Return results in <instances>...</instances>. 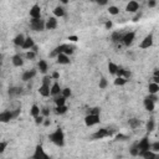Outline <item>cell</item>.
Masks as SVG:
<instances>
[{"label": "cell", "mask_w": 159, "mask_h": 159, "mask_svg": "<svg viewBox=\"0 0 159 159\" xmlns=\"http://www.w3.org/2000/svg\"><path fill=\"white\" fill-rule=\"evenodd\" d=\"M59 77H60V73L59 72H54L52 76H51V78H55V80H57Z\"/></svg>", "instance_id": "cell-50"}, {"label": "cell", "mask_w": 159, "mask_h": 159, "mask_svg": "<svg viewBox=\"0 0 159 159\" xmlns=\"http://www.w3.org/2000/svg\"><path fill=\"white\" fill-rule=\"evenodd\" d=\"M108 70H109V73L111 75H116L117 70H118V66H117L116 63H113V62H109L108 63Z\"/></svg>", "instance_id": "cell-32"}, {"label": "cell", "mask_w": 159, "mask_h": 159, "mask_svg": "<svg viewBox=\"0 0 159 159\" xmlns=\"http://www.w3.org/2000/svg\"><path fill=\"white\" fill-rule=\"evenodd\" d=\"M6 146H8V142H0V153H3L5 151Z\"/></svg>", "instance_id": "cell-42"}, {"label": "cell", "mask_w": 159, "mask_h": 159, "mask_svg": "<svg viewBox=\"0 0 159 159\" xmlns=\"http://www.w3.org/2000/svg\"><path fill=\"white\" fill-rule=\"evenodd\" d=\"M153 81L156 82V83H159V76H154L153 77Z\"/></svg>", "instance_id": "cell-53"}, {"label": "cell", "mask_w": 159, "mask_h": 159, "mask_svg": "<svg viewBox=\"0 0 159 159\" xmlns=\"http://www.w3.org/2000/svg\"><path fill=\"white\" fill-rule=\"evenodd\" d=\"M60 92H61V88H60V85L57 82L54 83L52 87L50 88V95H52V96H59L60 95Z\"/></svg>", "instance_id": "cell-21"}, {"label": "cell", "mask_w": 159, "mask_h": 159, "mask_svg": "<svg viewBox=\"0 0 159 159\" xmlns=\"http://www.w3.org/2000/svg\"><path fill=\"white\" fill-rule=\"evenodd\" d=\"M44 124L47 127V126H50V119H46V121H44Z\"/></svg>", "instance_id": "cell-54"}, {"label": "cell", "mask_w": 159, "mask_h": 159, "mask_svg": "<svg viewBox=\"0 0 159 159\" xmlns=\"http://www.w3.org/2000/svg\"><path fill=\"white\" fill-rule=\"evenodd\" d=\"M13 65L14 66H16V67H20L24 65V60H22L21 57V55H15L13 57Z\"/></svg>", "instance_id": "cell-18"}, {"label": "cell", "mask_w": 159, "mask_h": 159, "mask_svg": "<svg viewBox=\"0 0 159 159\" xmlns=\"http://www.w3.org/2000/svg\"><path fill=\"white\" fill-rule=\"evenodd\" d=\"M68 40L70 41H73V43H76V41L78 40V37L77 36H68Z\"/></svg>", "instance_id": "cell-49"}, {"label": "cell", "mask_w": 159, "mask_h": 159, "mask_svg": "<svg viewBox=\"0 0 159 159\" xmlns=\"http://www.w3.org/2000/svg\"><path fill=\"white\" fill-rule=\"evenodd\" d=\"M138 147H137V143L135 144H133V147L130 148V154H132V156H138Z\"/></svg>", "instance_id": "cell-36"}, {"label": "cell", "mask_w": 159, "mask_h": 159, "mask_svg": "<svg viewBox=\"0 0 159 159\" xmlns=\"http://www.w3.org/2000/svg\"><path fill=\"white\" fill-rule=\"evenodd\" d=\"M8 93H9V96L10 97H17L22 93V88L21 87H11V88H9Z\"/></svg>", "instance_id": "cell-15"}, {"label": "cell", "mask_w": 159, "mask_h": 159, "mask_svg": "<svg viewBox=\"0 0 159 159\" xmlns=\"http://www.w3.org/2000/svg\"><path fill=\"white\" fill-rule=\"evenodd\" d=\"M114 133L113 129H109V128H101L98 129L97 132L92 135L93 139H102V138H106V137H111L112 134Z\"/></svg>", "instance_id": "cell-2"}, {"label": "cell", "mask_w": 159, "mask_h": 159, "mask_svg": "<svg viewBox=\"0 0 159 159\" xmlns=\"http://www.w3.org/2000/svg\"><path fill=\"white\" fill-rule=\"evenodd\" d=\"M24 41H25V36L22 34H20V35H17L15 39H14V44H15L16 46H22Z\"/></svg>", "instance_id": "cell-24"}, {"label": "cell", "mask_w": 159, "mask_h": 159, "mask_svg": "<svg viewBox=\"0 0 159 159\" xmlns=\"http://www.w3.org/2000/svg\"><path fill=\"white\" fill-rule=\"evenodd\" d=\"M11 119H13L11 111H4L0 113V122L1 123H8V122H10Z\"/></svg>", "instance_id": "cell-10"}, {"label": "cell", "mask_w": 159, "mask_h": 159, "mask_svg": "<svg viewBox=\"0 0 159 159\" xmlns=\"http://www.w3.org/2000/svg\"><path fill=\"white\" fill-rule=\"evenodd\" d=\"M54 14L57 17H62V16H65V9L62 6H56L54 10Z\"/></svg>", "instance_id": "cell-26"}, {"label": "cell", "mask_w": 159, "mask_h": 159, "mask_svg": "<svg viewBox=\"0 0 159 159\" xmlns=\"http://www.w3.org/2000/svg\"><path fill=\"white\" fill-rule=\"evenodd\" d=\"M36 76V71L35 70H30V71H26L22 73V81H30V80H32Z\"/></svg>", "instance_id": "cell-14"}, {"label": "cell", "mask_w": 159, "mask_h": 159, "mask_svg": "<svg viewBox=\"0 0 159 159\" xmlns=\"http://www.w3.org/2000/svg\"><path fill=\"white\" fill-rule=\"evenodd\" d=\"M108 13H109V14H112V15H117V14L119 13V9L117 8V6H109V9H108Z\"/></svg>", "instance_id": "cell-35"}, {"label": "cell", "mask_w": 159, "mask_h": 159, "mask_svg": "<svg viewBox=\"0 0 159 159\" xmlns=\"http://www.w3.org/2000/svg\"><path fill=\"white\" fill-rule=\"evenodd\" d=\"M154 103H156V102H153L149 97H146V98H144V107H146L147 111H149V112L154 111Z\"/></svg>", "instance_id": "cell-16"}, {"label": "cell", "mask_w": 159, "mask_h": 159, "mask_svg": "<svg viewBox=\"0 0 159 159\" xmlns=\"http://www.w3.org/2000/svg\"><path fill=\"white\" fill-rule=\"evenodd\" d=\"M44 122V116H36L35 117V123L36 124H41V123H43Z\"/></svg>", "instance_id": "cell-39"}, {"label": "cell", "mask_w": 159, "mask_h": 159, "mask_svg": "<svg viewBox=\"0 0 159 159\" xmlns=\"http://www.w3.org/2000/svg\"><path fill=\"white\" fill-rule=\"evenodd\" d=\"M156 5H157V1H156V0H149V1H148V6H149V8H154Z\"/></svg>", "instance_id": "cell-48"}, {"label": "cell", "mask_w": 159, "mask_h": 159, "mask_svg": "<svg viewBox=\"0 0 159 159\" xmlns=\"http://www.w3.org/2000/svg\"><path fill=\"white\" fill-rule=\"evenodd\" d=\"M34 45H35V44H34V40H32V37L29 36V37H25V41H24V44H22L21 47L25 49V50H30Z\"/></svg>", "instance_id": "cell-17"}, {"label": "cell", "mask_w": 159, "mask_h": 159, "mask_svg": "<svg viewBox=\"0 0 159 159\" xmlns=\"http://www.w3.org/2000/svg\"><path fill=\"white\" fill-rule=\"evenodd\" d=\"M138 156H141V157L146 158V159H153V158H156V154H154L153 152H151V149H148V151H143V152H139Z\"/></svg>", "instance_id": "cell-19"}, {"label": "cell", "mask_w": 159, "mask_h": 159, "mask_svg": "<svg viewBox=\"0 0 159 159\" xmlns=\"http://www.w3.org/2000/svg\"><path fill=\"white\" fill-rule=\"evenodd\" d=\"M122 37H123V34H121V32H113L111 39L113 43H119V41H122Z\"/></svg>", "instance_id": "cell-27"}, {"label": "cell", "mask_w": 159, "mask_h": 159, "mask_svg": "<svg viewBox=\"0 0 159 159\" xmlns=\"http://www.w3.org/2000/svg\"><path fill=\"white\" fill-rule=\"evenodd\" d=\"M105 26H106V29H111V27H112V21H107Z\"/></svg>", "instance_id": "cell-52"}, {"label": "cell", "mask_w": 159, "mask_h": 159, "mask_svg": "<svg viewBox=\"0 0 159 159\" xmlns=\"http://www.w3.org/2000/svg\"><path fill=\"white\" fill-rule=\"evenodd\" d=\"M60 1H61V3H63V4H67V1H68V0H60Z\"/></svg>", "instance_id": "cell-56"}, {"label": "cell", "mask_w": 159, "mask_h": 159, "mask_svg": "<svg viewBox=\"0 0 159 159\" xmlns=\"http://www.w3.org/2000/svg\"><path fill=\"white\" fill-rule=\"evenodd\" d=\"M134 37H135V32H134V31H130V32H127V34H123L122 43H123L126 46H129V45H132Z\"/></svg>", "instance_id": "cell-5"}, {"label": "cell", "mask_w": 159, "mask_h": 159, "mask_svg": "<svg viewBox=\"0 0 159 159\" xmlns=\"http://www.w3.org/2000/svg\"><path fill=\"white\" fill-rule=\"evenodd\" d=\"M73 50H75L73 46L63 44V51H62L63 54H66V55H71V54H73Z\"/></svg>", "instance_id": "cell-28"}, {"label": "cell", "mask_w": 159, "mask_h": 159, "mask_svg": "<svg viewBox=\"0 0 159 159\" xmlns=\"http://www.w3.org/2000/svg\"><path fill=\"white\" fill-rule=\"evenodd\" d=\"M47 62L45 61V60H40L39 61V70H40V72H43V73H46L47 72Z\"/></svg>", "instance_id": "cell-22"}, {"label": "cell", "mask_w": 159, "mask_h": 159, "mask_svg": "<svg viewBox=\"0 0 159 159\" xmlns=\"http://www.w3.org/2000/svg\"><path fill=\"white\" fill-rule=\"evenodd\" d=\"M39 92H40V95H41V96H44V97H49V96H50V86H49V85H44V83H43V86L40 87Z\"/></svg>", "instance_id": "cell-20"}, {"label": "cell", "mask_w": 159, "mask_h": 159, "mask_svg": "<svg viewBox=\"0 0 159 159\" xmlns=\"http://www.w3.org/2000/svg\"><path fill=\"white\" fill-rule=\"evenodd\" d=\"M57 27V20H56V17H50L47 19V21L45 22V29L47 30H54Z\"/></svg>", "instance_id": "cell-12"}, {"label": "cell", "mask_w": 159, "mask_h": 159, "mask_svg": "<svg viewBox=\"0 0 159 159\" xmlns=\"http://www.w3.org/2000/svg\"><path fill=\"white\" fill-rule=\"evenodd\" d=\"M152 45H153V35L149 34V35H147L146 37H144L139 46H141V49H149Z\"/></svg>", "instance_id": "cell-7"}, {"label": "cell", "mask_w": 159, "mask_h": 159, "mask_svg": "<svg viewBox=\"0 0 159 159\" xmlns=\"http://www.w3.org/2000/svg\"><path fill=\"white\" fill-rule=\"evenodd\" d=\"M30 27H31V30H34V31H43L45 29V21L41 20V17L40 19H31Z\"/></svg>", "instance_id": "cell-3"}, {"label": "cell", "mask_w": 159, "mask_h": 159, "mask_svg": "<svg viewBox=\"0 0 159 159\" xmlns=\"http://www.w3.org/2000/svg\"><path fill=\"white\" fill-rule=\"evenodd\" d=\"M128 124L130 126V128L135 129V128H138L139 126H141V121L137 119V118H130V119L128 121Z\"/></svg>", "instance_id": "cell-23"}, {"label": "cell", "mask_w": 159, "mask_h": 159, "mask_svg": "<svg viewBox=\"0 0 159 159\" xmlns=\"http://www.w3.org/2000/svg\"><path fill=\"white\" fill-rule=\"evenodd\" d=\"M39 114H40V108L36 105H34V106L31 107V116L32 117H36V116H39Z\"/></svg>", "instance_id": "cell-34"}, {"label": "cell", "mask_w": 159, "mask_h": 159, "mask_svg": "<svg viewBox=\"0 0 159 159\" xmlns=\"http://www.w3.org/2000/svg\"><path fill=\"white\" fill-rule=\"evenodd\" d=\"M40 112L43 113L44 117H47V116L50 114V109H49V108H46V107H45V108H43V109H40Z\"/></svg>", "instance_id": "cell-43"}, {"label": "cell", "mask_w": 159, "mask_h": 159, "mask_svg": "<svg viewBox=\"0 0 159 159\" xmlns=\"http://www.w3.org/2000/svg\"><path fill=\"white\" fill-rule=\"evenodd\" d=\"M56 59H57V63H60V65H67V63H70L68 55L63 54V52L59 54L57 56H56Z\"/></svg>", "instance_id": "cell-13"}, {"label": "cell", "mask_w": 159, "mask_h": 159, "mask_svg": "<svg viewBox=\"0 0 159 159\" xmlns=\"http://www.w3.org/2000/svg\"><path fill=\"white\" fill-rule=\"evenodd\" d=\"M141 16H142V14H141V13L137 14V15H135V16L133 17V21H138V20H139V17H141Z\"/></svg>", "instance_id": "cell-51"}, {"label": "cell", "mask_w": 159, "mask_h": 159, "mask_svg": "<svg viewBox=\"0 0 159 159\" xmlns=\"http://www.w3.org/2000/svg\"><path fill=\"white\" fill-rule=\"evenodd\" d=\"M127 138H128L127 135H123V134H118V135L116 137L117 141H124V139H127Z\"/></svg>", "instance_id": "cell-46"}, {"label": "cell", "mask_w": 159, "mask_h": 159, "mask_svg": "<svg viewBox=\"0 0 159 159\" xmlns=\"http://www.w3.org/2000/svg\"><path fill=\"white\" fill-rule=\"evenodd\" d=\"M30 16H31V19H40L41 17V9L39 5H34L30 9Z\"/></svg>", "instance_id": "cell-11"}, {"label": "cell", "mask_w": 159, "mask_h": 159, "mask_svg": "<svg viewBox=\"0 0 159 159\" xmlns=\"http://www.w3.org/2000/svg\"><path fill=\"white\" fill-rule=\"evenodd\" d=\"M88 113H91V114H100V108L95 107V108H92V109L88 111Z\"/></svg>", "instance_id": "cell-44"}, {"label": "cell", "mask_w": 159, "mask_h": 159, "mask_svg": "<svg viewBox=\"0 0 159 159\" xmlns=\"http://www.w3.org/2000/svg\"><path fill=\"white\" fill-rule=\"evenodd\" d=\"M148 90H149V93H158V91H159V83H156V82L149 83Z\"/></svg>", "instance_id": "cell-25"}, {"label": "cell", "mask_w": 159, "mask_h": 159, "mask_svg": "<svg viewBox=\"0 0 159 159\" xmlns=\"http://www.w3.org/2000/svg\"><path fill=\"white\" fill-rule=\"evenodd\" d=\"M154 126H156V123H154V119L151 118L147 122V130H148V132H153V130H154Z\"/></svg>", "instance_id": "cell-33"}, {"label": "cell", "mask_w": 159, "mask_h": 159, "mask_svg": "<svg viewBox=\"0 0 159 159\" xmlns=\"http://www.w3.org/2000/svg\"><path fill=\"white\" fill-rule=\"evenodd\" d=\"M35 56H36L35 51H29V52H26V59H29V60L35 59Z\"/></svg>", "instance_id": "cell-40"}, {"label": "cell", "mask_w": 159, "mask_h": 159, "mask_svg": "<svg viewBox=\"0 0 159 159\" xmlns=\"http://www.w3.org/2000/svg\"><path fill=\"white\" fill-rule=\"evenodd\" d=\"M49 138L51 142L55 143L56 146H59V147H62L65 144V135H63V132L61 128H57L54 133H51L49 135Z\"/></svg>", "instance_id": "cell-1"}, {"label": "cell", "mask_w": 159, "mask_h": 159, "mask_svg": "<svg viewBox=\"0 0 159 159\" xmlns=\"http://www.w3.org/2000/svg\"><path fill=\"white\" fill-rule=\"evenodd\" d=\"M50 82H51V77H50V76H45L44 80H43V83H44V85H49V86H50Z\"/></svg>", "instance_id": "cell-45"}, {"label": "cell", "mask_w": 159, "mask_h": 159, "mask_svg": "<svg viewBox=\"0 0 159 159\" xmlns=\"http://www.w3.org/2000/svg\"><path fill=\"white\" fill-rule=\"evenodd\" d=\"M56 111V113H57V114H63V113H66V112H67V107L66 106H56V108H55Z\"/></svg>", "instance_id": "cell-30"}, {"label": "cell", "mask_w": 159, "mask_h": 159, "mask_svg": "<svg viewBox=\"0 0 159 159\" xmlns=\"http://www.w3.org/2000/svg\"><path fill=\"white\" fill-rule=\"evenodd\" d=\"M95 3H97L98 5H106L108 3V0H95Z\"/></svg>", "instance_id": "cell-47"}, {"label": "cell", "mask_w": 159, "mask_h": 159, "mask_svg": "<svg viewBox=\"0 0 159 159\" xmlns=\"http://www.w3.org/2000/svg\"><path fill=\"white\" fill-rule=\"evenodd\" d=\"M65 102H66V98H65L62 95L55 98V103H56V106H63Z\"/></svg>", "instance_id": "cell-31"}, {"label": "cell", "mask_w": 159, "mask_h": 159, "mask_svg": "<svg viewBox=\"0 0 159 159\" xmlns=\"http://www.w3.org/2000/svg\"><path fill=\"white\" fill-rule=\"evenodd\" d=\"M85 123L87 127H92V126H95L97 123H100V114H91L88 113L85 118Z\"/></svg>", "instance_id": "cell-4"}, {"label": "cell", "mask_w": 159, "mask_h": 159, "mask_svg": "<svg viewBox=\"0 0 159 159\" xmlns=\"http://www.w3.org/2000/svg\"><path fill=\"white\" fill-rule=\"evenodd\" d=\"M127 81H128V80L124 78V77H117V78L114 80V85H116V86H123V85H126V83H127Z\"/></svg>", "instance_id": "cell-29"}, {"label": "cell", "mask_w": 159, "mask_h": 159, "mask_svg": "<svg viewBox=\"0 0 159 159\" xmlns=\"http://www.w3.org/2000/svg\"><path fill=\"white\" fill-rule=\"evenodd\" d=\"M151 148L153 149L154 152H159V142H156V143L151 144Z\"/></svg>", "instance_id": "cell-41"}, {"label": "cell", "mask_w": 159, "mask_h": 159, "mask_svg": "<svg viewBox=\"0 0 159 159\" xmlns=\"http://www.w3.org/2000/svg\"><path fill=\"white\" fill-rule=\"evenodd\" d=\"M137 147H138V151H139V152H143V151H148V149H151V143H149L148 137H144L141 142L137 143ZM139 152H138V153H139Z\"/></svg>", "instance_id": "cell-6"}, {"label": "cell", "mask_w": 159, "mask_h": 159, "mask_svg": "<svg viewBox=\"0 0 159 159\" xmlns=\"http://www.w3.org/2000/svg\"><path fill=\"white\" fill-rule=\"evenodd\" d=\"M139 9V4L137 0H130V1L127 4V6H126V10L128 13H137Z\"/></svg>", "instance_id": "cell-9"}, {"label": "cell", "mask_w": 159, "mask_h": 159, "mask_svg": "<svg viewBox=\"0 0 159 159\" xmlns=\"http://www.w3.org/2000/svg\"><path fill=\"white\" fill-rule=\"evenodd\" d=\"M107 85H108V83H107V80H106L105 77H102V78L100 80V88H102V90H103V88L107 87Z\"/></svg>", "instance_id": "cell-37"}, {"label": "cell", "mask_w": 159, "mask_h": 159, "mask_svg": "<svg viewBox=\"0 0 159 159\" xmlns=\"http://www.w3.org/2000/svg\"><path fill=\"white\" fill-rule=\"evenodd\" d=\"M154 76H159V70H156V71H154Z\"/></svg>", "instance_id": "cell-55"}, {"label": "cell", "mask_w": 159, "mask_h": 159, "mask_svg": "<svg viewBox=\"0 0 159 159\" xmlns=\"http://www.w3.org/2000/svg\"><path fill=\"white\" fill-rule=\"evenodd\" d=\"M32 158H35V159H43V158H44V159H47L49 156L44 152L43 147H41V146H37V147H36V151H35V153H34V156H32Z\"/></svg>", "instance_id": "cell-8"}, {"label": "cell", "mask_w": 159, "mask_h": 159, "mask_svg": "<svg viewBox=\"0 0 159 159\" xmlns=\"http://www.w3.org/2000/svg\"><path fill=\"white\" fill-rule=\"evenodd\" d=\"M61 92H62V96L65 98H67V97L71 96V90H70V88H63V90H61Z\"/></svg>", "instance_id": "cell-38"}]
</instances>
